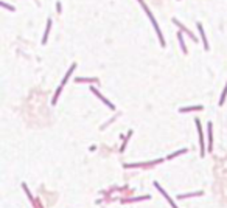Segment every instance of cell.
Masks as SVG:
<instances>
[{
    "label": "cell",
    "instance_id": "11",
    "mask_svg": "<svg viewBox=\"0 0 227 208\" xmlns=\"http://www.w3.org/2000/svg\"><path fill=\"white\" fill-rule=\"evenodd\" d=\"M177 39H179V43H181V48H182V51L187 54V47H185V42H183V37H182V33H179L177 34Z\"/></svg>",
    "mask_w": 227,
    "mask_h": 208
},
{
    "label": "cell",
    "instance_id": "6",
    "mask_svg": "<svg viewBox=\"0 0 227 208\" xmlns=\"http://www.w3.org/2000/svg\"><path fill=\"white\" fill-rule=\"evenodd\" d=\"M198 30H199V33H201V37H202V42H204V48L205 50H208V42H207V37H205V33H204V30H202V25L198 22Z\"/></svg>",
    "mask_w": 227,
    "mask_h": 208
},
{
    "label": "cell",
    "instance_id": "9",
    "mask_svg": "<svg viewBox=\"0 0 227 208\" xmlns=\"http://www.w3.org/2000/svg\"><path fill=\"white\" fill-rule=\"evenodd\" d=\"M193 110H202V106H193V107H182L181 112H193Z\"/></svg>",
    "mask_w": 227,
    "mask_h": 208
},
{
    "label": "cell",
    "instance_id": "3",
    "mask_svg": "<svg viewBox=\"0 0 227 208\" xmlns=\"http://www.w3.org/2000/svg\"><path fill=\"white\" fill-rule=\"evenodd\" d=\"M90 90H92V92H94V93H95L96 96H98V98H100V100H101L103 103H104V104H106V106H107V107H109V109H112V110H114V109H115V106H114V104H112V103H111L109 100H106V98H104V96H103V95L100 93V92H98V90H96V89H95V87H92V89H90Z\"/></svg>",
    "mask_w": 227,
    "mask_h": 208
},
{
    "label": "cell",
    "instance_id": "7",
    "mask_svg": "<svg viewBox=\"0 0 227 208\" xmlns=\"http://www.w3.org/2000/svg\"><path fill=\"white\" fill-rule=\"evenodd\" d=\"M173 22H174V24H176L177 26H179V28H181V30H182L183 33H187V34H188V36H190V37H191V39H194V41H196V37H194V34H193V33H190V31H188V30L185 28V26H183V25L181 24V22H179V20H176V19H173Z\"/></svg>",
    "mask_w": 227,
    "mask_h": 208
},
{
    "label": "cell",
    "instance_id": "4",
    "mask_svg": "<svg viewBox=\"0 0 227 208\" xmlns=\"http://www.w3.org/2000/svg\"><path fill=\"white\" fill-rule=\"evenodd\" d=\"M154 187H156V188H157V189L160 191V194H162V196H165V199H166V200H168V204H170V205H171L173 208H177V207H176V204H174V202H173V200H171V197H170V196H168V194H166V191H165L163 188H162V187H160V185H159L157 182H156V183H154Z\"/></svg>",
    "mask_w": 227,
    "mask_h": 208
},
{
    "label": "cell",
    "instance_id": "13",
    "mask_svg": "<svg viewBox=\"0 0 227 208\" xmlns=\"http://www.w3.org/2000/svg\"><path fill=\"white\" fill-rule=\"evenodd\" d=\"M50 28H51V20L47 22V30H45V34H44V39H42V43L47 42V37H48V33H50Z\"/></svg>",
    "mask_w": 227,
    "mask_h": 208
},
{
    "label": "cell",
    "instance_id": "14",
    "mask_svg": "<svg viewBox=\"0 0 227 208\" xmlns=\"http://www.w3.org/2000/svg\"><path fill=\"white\" fill-rule=\"evenodd\" d=\"M202 191H196V193H190V194H181L179 197L181 199H185V197H193V196H201Z\"/></svg>",
    "mask_w": 227,
    "mask_h": 208
},
{
    "label": "cell",
    "instance_id": "10",
    "mask_svg": "<svg viewBox=\"0 0 227 208\" xmlns=\"http://www.w3.org/2000/svg\"><path fill=\"white\" fill-rule=\"evenodd\" d=\"M207 129H208V149L212 151V146H213L212 145V140H213V135H212V123H208V128Z\"/></svg>",
    "mask_w": 227,
    "mask_h": 208
},
{
    "label": "cell",
    "instance_id": "15",
    "mask_svg": "<svg viewBox=\"0 0 227 208\" xmlns=\"http://www.w3.org/2000/svg\"><path fill=\"white\" fill-rule=\"evenodd\" d=\"M226 95H227V84H226V87H224L223 93H221V98H219V104H223V103H224V98H226Z\"/></svg>",
    "mask_w": 227,
    "mask_h": 208
},
{
    "label": "cell",
    "instance_id": "12",
    "mask_svg": "<svg viewBox=\"0 0 227 208\" xmlns=\"http://www.w3.org/2000/svg\"><path fill=\"white\" fill-rule=\"evenodd\" d=\"M75 81H76V83H96L98 79H96V78H87V79H86V78H76Z\"/></svg>",
    "mask_w": 227,
    "mask_h": 208
},
{
    "label": "cell",
    "instance_id": "2",
    "mask_svg": "<svg viewBox=\"0 0 227 208\" xmlns=\"http://www.w3.org/2000/svg\"><path fill=\"white\" fill-rule=\"evenodd\" d=\"M196 126H198V134H199V146H201V155H205V149H204V135H202V129H201V121L196 118Z\"/></svg>",
    "mask_w": 227,
    "mask_h": 208
},
{
    "label": "cell",
    "instance_id": "16",
    "mask_svg": "<svg viewBox=\"0 0 227 208\" xmlns=\"http://www.w3.org/2000/svg\"><path fill=\"white\" fill-rule=\"evenodd\" d=\"M183 152H187V149H181V151H177V152H174V154H171L168 158H173V157H177V155H181V154H183Z\"/></svg>",
    "mask_w": 227,
    "mask_h": 208
},
{
    "label": "cell",
    "instance_id": "8",
    "mask_svg": "<svg viewBox=\"0 0 227 208\" xmlns=\"http://www.w3.org/2000/svg\"><path fill=\"white\" fill-rule=\"evenodd\" d=\"M75 68H76V64H73V65H72V67H70V68H69V72L66 73V76H64V79H62V84H61V85H64V84H66V83H67V81H69V78H70V75H72V72H73V70H75Z\"/></svg>",
    "mask_w": 227,
    "mask_h": 208
},
{
    "label": "cell",
    "instance_id": "17",
    "mask_svg": "<svg viewBox=\"0 0 227 208\" xmlns=\"http://www.w3.org/2000/svg\"><path fill=\"white\" fill-rule=\"evenodd\" d=\"M2 6H3V8H8V9H11V11H14V8H13V6H9V5H8V3H5V2H2Z\"/></svg>",
    "mask_w": 227,
    "mask_h": 208
},
{
    "label": "cell",
    "instance_id": "1",
    "mask_svg": "<svg viewBox=\"0 0 227 208\" xmlns=\"http://www.w3.org/2000/svg\"><path fill=\"white\" fill-rule=\"evenodd\" d=\"M140 2V5L143 6V9H145V13L148 14V17H149V20L153 22V26H154V30H156V33H157V36H159V41H160V45L162 47H165V42H163V36H162V31H160V28H159V25H157V22H156V19L153 17V14H151V11L148 9V6L145 5V2L143 0H138Z\"/></svg>",
    "mask_w": 227,
    "mask_h": 208
},
{
    "label": "cell",
    "instance_id": "5",
    "mask_svg": "<svg viewBox=\"0 0 227 208\" xmlns=\"http://www.w3.org/2000/svg\"><path fill=\"white\" fill-rule=\"evenodd\" d=\"M157 163H162V160H154L151 163H136V165H131V163H126V168H137V166H151V165H157Z\"/></svg>",
    "mask_w": 227,
    "mask_h": 208
}]
</instances>
